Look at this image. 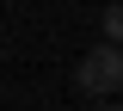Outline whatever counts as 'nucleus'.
<instances>
[{
    "label": "nucleus",
    "instance_id": "obj_1",
    "mask_svg": "<svg viewBox=\"0 0 123 111\" xmlns=\"http://www.w3.org/2000/svg\"><path fill=\"white\" fill-rule=\"evenodd\" d=\"M74 80L86 86V93H117V86H123V49H111V43L86 49L80 68H74Z\"/></svg>",
    "mask_w": 123,
    "mask_h": 111
},
{
    "label": "nucleus",
    "instance_id": "obj_2",
    "mask_svg": "<svg viewBox=\"0 0 123 111\" xmlns=\"http://www.w3.org/2000/svg\"><path fill=\"white\" fill-rule=\"evenodd\" d=\"M98 25H105V43H111V49H123V0H111Z\"/></svg>",
    "mask_w": 123,
    "mask_h": 111
},
{
    "label": "nucleus",
    "instance_id": "obj_3",
    "mask_svg": "<svg viewBox=\"0 0 123 111\" xmlns=\"http://www.w3.org/2000/svg\"><path fill=\"white\" fill-rule=\"evenodd\" d=\"M98 111H123V105H98Z\"/></svg>",
    "mask_w": 123,
    "mask_h": 111
}]
</instances>
